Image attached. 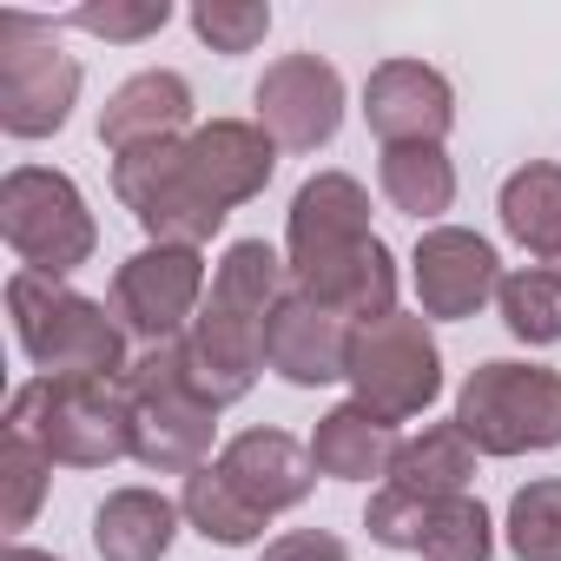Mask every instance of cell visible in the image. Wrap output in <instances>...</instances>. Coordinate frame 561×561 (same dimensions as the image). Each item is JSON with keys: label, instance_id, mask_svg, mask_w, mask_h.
Masks as SVG:
<instances>
[{"label": "cell", "instance_id": "cell-1", "mask_svg": "<svg viewBox=\"0 0 561 561\" xmlns=\"http://www.w3.org/2000/svg\"><path fill=\"white\" fill-rule=\"evenodd\" d=\"M291 291V264L277 257L264 238H238L218 271H211V291L192 318V331L179 337V364H185V383L225 410V403H244L257 390V370H264V324L271 311L285 305Z\"/></svg>", "mask_w": 561, "mask_h": 561}, {"label": "cell", "instance_id": "cell-2", "mask_svg": "<svg viewBox=\"0 0 561 561\" xmlns=\"http://www.w3.org/2000/svg\"><path fill=\"white\" fill-rule=\"evenodd\" d=\"M8 436L34 443L54 469H106L133 456L126 390L113 377H34L8 397Z\"/></svg>", "mask_w": 561, "mask_h": 561}, {"label": "cell", "instance_id": "cell-3", "mask_svg": "<svg viewBox=\"0 0 561 561\" xmlns=\"http://www.w3.org/2000/svg\"><path fill=\"white\" fill-rule=\"evenodd\" d=\"M8 318H14V344L41 377H126V331L113 318V305H93L80 291H67L60 277H34L14 271L8 277Z\"/></svg>", "mask_w": 561, "mask_h": 561}, {"label": "cell", "instance_id": "cell-4", "mask_svg": "<svg viewBox=\"0 0 561 561\" xmlns=\"http://www.w3.org/2000/svg\"><path fill=\"white\" fill-rule=\"evenodd\" d=\"M119 390H126V416H133V462H146L152 476H192L211 462L218 410L185 383L179 344L139 351L126 364Z\"/></svg>", "mask_w": 561, "mask_h": 561}, {"label": "cell", "instance_id": "cell-5", "mask_svg": "<svg viewBox=\"0 0 561 561\" xmlns=\"http://www.w3.org/2000/svg\"><path fill=\"white\" fill-rule=\"evenodd\" d=\"M476 456H541L561 449V370L548 364H476L456 390L449 416Z\"/></svg>", "mask_w": 561, "mask_h": 561}, {"label": "cell", "instance_id": "cell-6", "mask_svg": "<svg viewBox=\"0 0 561 561\" xmlns=\"http://www.w3.org/2000/svg\"><path fill=\"white\" fill-rule=\"evenodd\" d=\"M0 238L34 277H67L100 251V225L80 198V185L54 165H14L0 179Z\"/></svg>", "mask_w": 561, "mask_h": 561}, {"label": "cell", "instance_id": "cell-7", "mask_svg": "<svg viewBox=\"0 0 561 561\" xmlns=\"http://www.w3.org/2000/svg\"><path fill=\"white\" fill-rule=\"evenodd\" d=\"M80 60L60 54L54 21L0 14V133L8 139H54L80 106Z\"/></svg>", "mask_w": 561, "mask_h": 561}, {"label": "cell", "instance_id": "cell-8", "mask_svg": "<svg viewBox=\"0 0 561 561\" xmlns=\"http://www.w3.org/2000/svg\"><path fill=\"white\" fill-rule=\"evenodd\" d=\"M364 410H377L383 423H410L423 416L436 397H443V351L430 337V318H383V324H364L351 337V377Z\"/></svg>", "mask_w": 561, "mask_h": 561}, {"label": "cell", "instance_id": "cell-9", "mask_svg": "<svg viewBox=\"0 0 561 561\" xmlns=\"http://www.w3.org/2000/svg\"><path fill=\"white\" fill-rule=\"evenodd\" d=\"M113 192L119 205L139 218V231L152 244H192L205 251L231 211H218L192 179H185V139H159V146H139V152H119L113 159Z\"/></svg>", "mask_w": 561, "mask_h": 561}, {"label": "cell", "instance_id": "cell-10", "mask_svg": "<svg viewBox=\"0 0 561 561\" xmlns=\"http://www.w3.org/2000/svg\"><path fill=\"white\" fill-rule=\"evenodd\" d=\"M205 305V257L192 244H146L113 271V318L126 337L179 344Z\"/></svg>", "mask_w": 561, "mask_h": 561}, {"label": "cell", "instance_id": "cell-11", "mask_svg": "<svg viewBox=\"0 0 561 561\" xmlns=\"http://www.w3.org/2000/svg\"><path fill=\"white\" fill-rule=\"evenodd\" d=\"M251 106H257V133L277 152H318L344 126V73L318 54H285L264 67Z\"/></svg>", "mask_w": 561, "mask_h": 561}, {"label": "cell", "instance_id": "cell-12", "mask_svg": "<svg viewBox=\"0 0 561 561\" xmlns=\"http://www.w3.org/2000/svg\"><path fill=\"white\" fill-rule=\"evenodd\" d=\"M410 277H416V305L423 318H476L495 291H502V257L482 231H462V225H436L416 238V257H410Z\"/></svg>", "mask_w": 561, "mask_h": 561}, {"label": "cell", "instance_id": "cell-13", "mask_svg": "<svg viewBox=\"0 0 561 561\" xmlns=\"http://www.w3.org/2000/svg\"><path fill=\"white\" fill-rule=\"evenodd\" d=\"M351 337H357V324L311 305L305 291H285V305H277L271 324H264V370H277L298 390L344 383L351 377Z\"/></svg>", "mask_w": 561, "mask_h": 561}, {"label": "cell", "instance_id": "cell-14", "mask_svg": "<svg viewBox=\"0 0 561 561\" xmlns=\"http://www.w3.org/2000/svg\"><path fill=\"white\" fill-rule=\"evenodd\" d=\"M364 119L383 146H443L456 126V93L423 60H383L364 80Z\"/></svg>", "mask_w": 561, "mask_h": 561}, {"label": "cell", "instance_id": "cell-15", "mask_svg": "<svg viewBox=\"0 0 561 561\" xmlns=\"http://www.w3.org/2000/svg\"><path fill=\"white\" fill-rule=\"evenodd\" d=\"M291 291H305L311 305H324V311H337L344 324L364 331V324L397 318V257L370 231V238H357V244H344V251H331L318 264H298Z\"/></svg>", "mask_w": 561, "mask_h": 561}, {"label": "cell", "instance_id": "cell-16", "mask_svg": "<svg viewBox=\"0 0 561 561\" xmlns=\"http://www.w3.org/2000/svg\"><path fill=\"white\" fill-rule=\"evenodd\" d=\"M271 172H277V146L257 133V119H211L185 133V179L218 211H238L244 198H257Z\"/></svg>", "mask_w": 561, "mask_h": 561}, {"label": "cell", "instance_id": "cell-17", "mask_svg": "<svg viewBox=\"0 0 561 561\" xmlns=\"http://www.w3.org/2000/svg\"><path fill=\"white\" fill-rule=\"evenodd\" d=\"M218 476L257 508V515H285L318 489V462L311 443L285 436V430H244L218 449Z\"/></svg>", "mask_w": 561, "mask_h": 561}, {"label": "cell", "instance_id": "cell-18", "mask_svg": "<svg viewBox=\"0 0 561 561\" xmlns=\"http://www.w3.org/2000/svg\"><path fill=\"white\" fill-rule=\"evenodd\" d=\"M370 238V192L351 179V172H318L298 185L291 198V218H285V264H318L344 244Z\"/></svg>", "mask_w": 561, "mask_h": 561}, {"label": "cell", "instance_id": "cell-19", "mask_svg": "<svg viewBox=\"0 0 561 561\" xmlns=\"http://www.w3.org/2000/svg\"><path fill=\"white\" fill-rule=\"evenodd\" d=\"M192 126V87L185 73L172 67H146L133 73L126 87H113V100L100 106V146L119 159V152H139V146H159V139H185Z\"/></svg>", "mask_w": 561, "mask_h": 561}, {"label": "cell", "instance_id": "cell-20", "mask_svg": "<svg viewBox=\"0 0 561 561\" xmlns=\"http://www.w3.org/2000/svg\"><path fill=\"white\" fill-rule=\"evenodd\" d=\"M397 449H403L397 423H383V416L364 410L357 397L337 403V410H324L318 430H311V462H318V476H331V482H370V476H390Z\"/></svg>", "mask_w": 561, "mask_h": 561}, {"label": "cell", "instance_id": "cell-21", "mask_svg": "<svg viewBox=\"0 0 561 561\" xmlns=\"http://www.w3.org/2000/svg\"><path fill=\"white\" fill-rule=\"evenodd\" d=\"M172 535H179V502L159 489H113L93 515L100 561H165Z\"/></svg>", "mask_w": 561, "mask_h": 561}, {"label": "cell", "instance_id": "cell-22", "mask_svg": "<svg viewBox=\"0 0 561 561\" xmlns=\"http://www.w3.org/2000/svg\"><path fill=\"white\" fill-rule=\"evenodd\" d=\"M469 476H476V443L456 430V423H430L423 436H410L390 462V489L416 495V502H449V495H469Z\"/></svg>", "mask_w": 561, "mask_h": 561}, {"label": "cell", "instance_id": "cell-23", "mask_svg": "<svg viewBox=\"0 0 561 561\" xmlns=\"http://www.w3.org/2000/svg\"><path fill=\"white\" fill-rule=\"evenodd\" d=\"M495 211H502V231H508L528 257L561 264V165L535 159V165L508 172Z\"/></svg>", "mask_w": 561, "mask_h": 561}, {"label": "cell", "instance_id": "cell-24", "mask_svg": "<svg viewBox=\"0 0 561 561\" xmlns=\"http://www.w3.org/2000/svg\"><path fill=\"white\" fill-rule=\"evenodd\" d=\"M377 185H383V198H390L403 218H416V225H430V218H443V211L456 205V165H449L443 146H383Z\"/></svg>", "mask_w": 561, "mask_h": 561}, {"label": "cell", "instance_id": "cell-25", "mask_svg": "<svg viewBox=\"0 0 561 561\" xmlns=\"http://www.w3.org/2000/svg\"><path fill=\"white\" fill-rule=\"evenodd\" d=\"M179 515H185L205 541H218V548H251V541L264 535V522H271V515H257V508L218 476V462H205V469L185 476V489H179Z\"/></svg>", "mask_w": 561, "mask_h": 561}, {"label": "cell", "instance_id": "cell-26", "mask_svg": "<svg viewBox=\"0 0 561 561\" xmlns=\"http://www.w3.org/2000/svg\"><path fill=\"white\" fill-rule=\"evenodd\" d=\"M495 305H502V324H508V337H515V344H528V351L561 344V271H554V264L502 271Z\"/></svg>", "mask_w": 561, "mask_h": 561}, {"label": "cell", "instance_id": "cell-27", "mask_svg": "<svg viewBox=\"0 0 561 561\" xmlns=\"http://www.w3.org/2000/svg\"><path fill=\"white\" fill-rule=\"evenodd\" d=\"M508 554L515 561H561V476H541L508 495Z\"/></svg>", "mask_w": 561, "mask_h": 561}, {"label": "cell", "instance_id": "cell-28", "mask_svg": "<svg viewBox=\"0 0 561 561\" xmlns=\"http://www.w3.org/2000/svg\"><path fill=\"white\" fill-rule=\"evenodd\" d=\"M495 554V522L476 495H449L436 502L430 515V535H423V561H489Z\"/></svg>", "mask_w": 561, "mask_h": 561}, {"label": "cell", "instance_id": "cell-29", "mask_svg": "<svg viewBox=\"0 0 561 561\" xmlns=\"http://www.w3.org/2000/svg\"><path fill=\"white\" fill-rule=\"evenodd\" d=\"M47 482H54V462H47L34 443H21V436L0 443V522H8V535H21V528L41 515Z\"/></svg>", "mask_w": 561, "mask_h": 561}, {"label": "cell", "instance_id": "cell-30", "mask_svg": "<svg viewBox=\"0 0 561 561\" xmlns=\"http://www.w3.org/2000/svg\"><path fill=\"white\" fill-rule=\"evenodd\" d=\"M165 21H172V0H87V8L60 14L54 27H80V34H93V41L133 47V41H152Z\"/></svg>", "mask_w": 561, "mask_h": 561}, {"label": "cell", "instance_id": "cell-31", "mask_svg": "<svg viewBox=\"0 0 561 561\" xmlns=\"http://www.w3.org/2000/svg\"><path fill=\"white\" fill-rule=\"evenodd\" d=\"M192 34L211 47V54H251L264 34H271V8L264 0H198L192 8Z\"/></svg>", "mask_w": 561, "mask_h": 561}, {"label": "cell", "instance_id": "cell-32", "mask_svg": "<svg viewBox=\"0 0 561 561\" xmlns=\"http://www.w3.org/2000/svg\"><path fill=\"white\" fill-rule=\"evenodd\" d=\"M430 515H436V502H416V495H403V489H390V482H383V489L370 495V508H364V528H370V541H377V548L423 554Z\"/></svg>", "mask_w": 561, "mask_h": 561}, {"label": "cell", "instance_id": "cell-33", "mask_svg": "<svg viewBox=\"0 0 561 561\" xmlns=\"http://www.w3.org/2000/svg\"><path fill=\"white\" fill-rule=\"evenodd\" d=\"M264 561H351V548L331 528H291L264 548Z\"/></svg>", "mask_w": 561, "mask_h": 561}, {"label": "cell", "instance_id": "cell-34", "mask_svg": "<svg viewBox=\"0 0 561 561\" xmlns=\"http://www.w3.org/2000/svg\"><path fill=\"white\" fill-rule=\"evenodd\" d=\"M0 561H60V554H47V548H27V541H14L8 554H0Z\"/></svg>", "mask_w": 561, "mask_h": 561}]
</instances>
